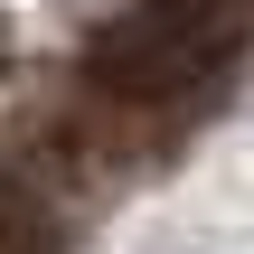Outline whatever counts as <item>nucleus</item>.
Returning a JSON list of instances; mask_svg holds the SVG:
<instances>
[{
	"instance_id": "nucleus-1",
	"label": "nucleus",
	"mask_w": 254,
	"mask_h": 254,
	"mask_svg": "<svg viewBox=\"0 0 254 254\" xmlns=\"http://www.w3.org/2000/svg\"><path fill=\"white\" fill-rule=\"evenodd\" d=\"M254 28V0H132L94 38V85L123 104H170L207 85Z\"/></svg>"
},
{
	"instance_id": "nucleus-2",
	"label": "nucleus",
	"mask_w": 254,
	"mask_h": 254,
	"mask_svg": "<svg viewBox=\"0 0 254 254\" xmlns=\"http://www.w3.org/2000/svg\"><path fill=\"white\" fill-rule=\"evenodd\" d=\"M0 254H47V217L28 207V189H0Z\"/></svg>"
}]
</instances>
